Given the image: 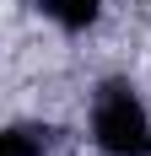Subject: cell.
<instances>
[{
    "label": "cell",
    "mask_w": 151,
    "mask_h": 156,
    "mask_svg": "<svg viewBox=\"0 0 151 156\" xmlns=\"http://www.w3.org/2000/svg\"><path fill=\"white\" fill-rule=\"evenodd\" d=\"M92 140L103 156H151V113L130 81H103L92 97Z\"/></svg>",
    "instance_id": "1"
},
{
    "label": "cell",
    "mask_w": 151,
    "mask_h": 156,
    "mask_svg": "<svg viewBox=\"0 0 151 156\" xmlns=\"http://www.w3.org/2000/svg\"><path fill=\"white\" fill-rule=\"evenodd\" d=\"M38 11L65 32H87L97 16H103V0H38Z\"/></svg>",
    "instance_id": "2"
},
{
    "label": "cell",
    "mask_w": 151,
    "mask_h": 156,
    "mask_svg": "<svg viewBox=\"0 0 151 156\" xmlns=\"http://www.w3.org/2000/svg\"><path fill=\"white\" fill-rule=\"evenodd\" d=\"M49 151V129H32V124H11L0 135V156H43Z\"/></svg>",
    "instance_id": "3"
}]
</instances>
